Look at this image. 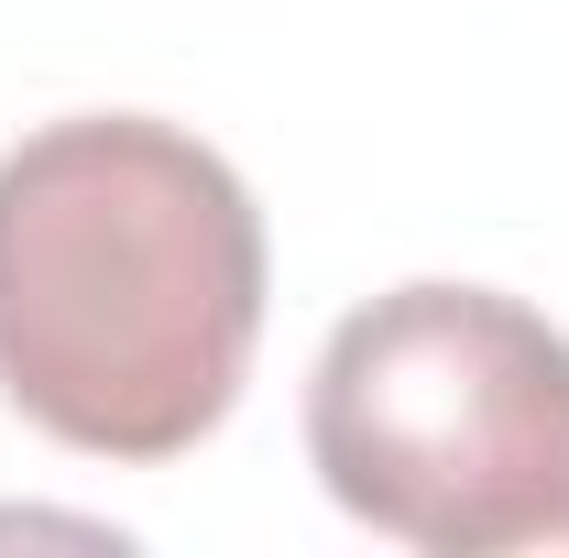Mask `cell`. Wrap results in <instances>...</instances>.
Masks as SVG:
<instances>
[{
	"instance_id": "cell-1",
	"label": "cell",
	"mask_w": 569,
	"mask_h": 558,
	"mask_svg": "<svg viewBox=\"0 0 569 558\" xmlns=\"http://www.w3.org/2000/svg\"><path fill=\"white\" fill-rule=\"evenodd\" d=\"M263 340V209L176 121H44L0 153V395L77 460L198 449Z\"/></svg>"
},
{
	"instance_id": "cell-2",
	"label": "cell",
	"mask_w": 569,
	"mask_h": 558,
	"mask_svg": "<svg viewBox=\"0 0 569 558\" xmlns=\"http://www.w3.org/2000/svg\"><path fill=\"white\" fill-rule=\"evenodd\" d=\"M307 460L395 548L569 558V340L493 285H395L318 350Z\"/></svg>"
}]
</instances>
